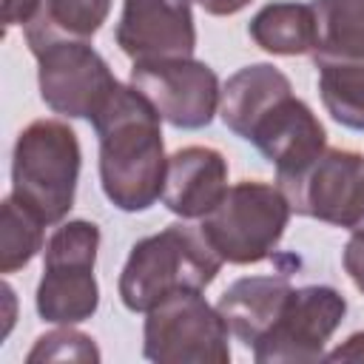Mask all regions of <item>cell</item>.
Segmentation results:
<instances>
[{"label": "cell", "instance_id": "1", "mask_svg": "<svg viewBox=\"0 0 364 364\" xmlns=\"http://www.w3.org/2000/svg\"><path fill=\"white\" fill-rule=\"evenodd\" d=\"M91 125L100 142L105 199L125 213H142L162 199L168 156L159 111L131 82H119Z\"/></svg>", "mask_w": 364, "mask_h": 364}, {"label": "cell", "instance_id": "2", "mask_svg": "<svg viewBox=\"0 0 364 364\" xmlns=\"http://www.w3.org/2000/svg\"><path fill=\"white\" fill-rule=\"evenodd\" d=\"M222 264L199 225L182 219L131 245L117 290L131 313H148L173 293L205 290Z\"/></svg>", "mask_w": 364, "mask_h": 364}, {"label": "cell", "instance_id": "3", "mask_svg": "<svg viewBox=\"0 0 364 364\" xmlns=\"http://www.w3.org/2000/svg\"><path fill=\"white\" fill-rule=\"evenodd\" d=\"M80 165L74 128L60 119H34L11 148V196L46 225H60L74 208Z\"/></svg>", "mask_w": 364, "mask_h": 364}, {"label": "cell", "instance_id": "4", "mask_svg": "<svg viewBox=\"0 0 364 364\" xmlns=\"http://www.w3.org/2000/svg\"><path fill=\"white\" fill-rule=\"evenodd\" d=\"M290 213L293 208L276 182L239 179L225 191L219 205L199 219V230L222 262L256 264L273 256Z\"/></svg>", "mask_w": 364, "mask_h": 364}, {"label": "cell", "instance_id": "5", "mask_svg": "<svg viewBox=\"0 0 364 364\" xmlns=\"http://www.w3.org/2000/svg\"><path fill=\"white\" fill-rule=\"evenodd\" d=\"M100 250V228L88 219H68L54 228L43 247V276L37 282L34 307L48 324L88 321L100 307V284L94 276Z\"/></svg>", "mask_w": 364, "mask_h": 364}, {"label": "cell", "instance_id": "6", "mask_svg": "<svg viewBox=\"0 0 364 364\" xmlns=\"http://www.w3.org/2000/svg\"><path fill=\"white\" fill-rule=\"evenodd\" d=\"M26 43L37 60L40 100L60 117L91 122L119 85L91 40L34 37Z\"/></svg>", "mask_w": 364, "mask_h": 364}, {"label": "cell", "instance_id": "7", "mask_svg": "<svg viewBox=\"0 0 364 364\" xmlns=\"http://www.w3.org/2000/svg\"><path fill=\"white\" fill-rule=\"evenodd\" d=\"M142 355L156 364H228L230 330L202 290H182L145 313Z\"/></svg>", "mask_w": 364, "mask_h": 364}, {"label": "cell", "instance_id": "8", "mask_svg": "<svg viewBox=\"0 0 364 364\" xmlns=\"http://www.w3.org/2000/svg\"><path fill=\"white\" fill-rule=\"evenodd\" d=\"M347 316V299L330 284L293 287L273 327L250 347L256 364H313Z\"/></svg>", "mask_w": 364, "mask_h": 364}, {"label": "cell", "instance_id": "9", "mask_svg": "<svg viewBox=\"0 0 364 364\" xmlns=\"http://www.w3.org/2000/svg\"><path fill=\"white\" fill-rule=\"evenodd\" d=\"M293 213L355 230L364 222V156L324 148L299 176L276 182Z\"/></svg>", "mask_w": 364, "mask_h": 364}, {"label": "cell", "instance_id": "10", "mask_svg": "<svg viewBox=\"0 0 364 364\" xmlns=\"http://www.w3.org/2000/svg\"><path fill=\"white\" fill-rule=\"evenodd\" d=\"M131 85L159 111L162 122L182 131H199L219 114V77L193 57L134 63Z\"/></svg>", "mask_w": 364, "mask_h": 364}, {"label": "cell", "instance_id": "11", "mask_svg": "<svg viewBox=\"0 0 364 364\" xmlns=\"http://www.w3.org/2000/svg\"><path fill=\"white\" fill-rule=\"evenodd\" d=\"M193 0H122L114 28L119 51L131 63L193 57Z\"/></svg>", "mask_w": 364, "mask_h": 364}, {"label": "cell", "instance_id": "12", "mask_svg": "<svg viewBox=\"0 0 364 364\" xmlns=\"http://www.w3.org/2000/svg\"><path fill=\"white\" fill-rule=\"evenodd\" d=\"M247 142L276 168V182H287L327 148V131L304 100L287 94L256 122Z\"/></svg>", "mask_w": 364, "mask_h": 364}, {"label": "cell", "instance_id": "13", "mask_svg": "<svg viewBox=\"0 0 364 364\" xmlns=\"http://www.w3.org/2000/svg\"><path fill=\"white\" fill-rule=\"evenodd\" d=\"M228 159L210 145H185L168 156L162 205L179 219L208 216L228 191Z\"/></svg>", "mask_w": 364, "mask_h": 364}, {"label": "cell", "instance_id": "14", "mask_svg": "<svg viewBox=\"0 0 364 364\" xmlns=\"http://www.w3.org/2000/svg\"><path fill=\"white\" fill-rule=\"evenodd\" d=\"M293 284L284 273L242 276L216 301L228 330L245 347H253L279 318Z\"/></svg>", "mask_w": 364, "mask_h": 364}, {"label": "cell", "instance_id": "15", "mask_svg": "<svg viewBox=\"0 0 364 364\" xmlns=\"http://www.w3.org/2000/svg\"><path fill=\"white\" fill-rule=\"evenodd\" d=\"M287 94H293V85L284 71L270 63H250L230 74L222 85L219 117L228 131L247 139L256 122Z\"/></svg>", "mask_w": 364, "mask_h": 364}, {"label": "cell", "instance_id": "16", "mask_svg": "<svg viewBox=\"0 0 364 364\" xmlns=\"http://www.w3.org/2000/svg\"><path fill=\"white\" fill-rule=\"evenodd\" d=\"M250 40L276 57H301L316 48V14L310 3L279 0L262 6L247 23Z\"/></svg>", "mask_w": 364, "mask_h": 364}, {"label": "cell", "instance_id": "17", "mask_svg": "<svg viewBox=\"0 0 364 364\" xmlns=\"http://www.w3.org/2000/svg\"><path fill=\"white\" fill-rule=\"evenodd\" d=\"M313 63L327 114L350 131H364V57H313Z\"/></svg>", "mask_w": 364, "mask_h": 364}, {"label": "cell", "instance_id": "18", "mask_svg": "<svg viewBox=\"0 0 364 364\" xmlns=\"http://www.w3.org/2000/svg\"><path fill=\"white\" fill-rule=\"evenodd\" d=\"M313 57H364V0H313Z\"/></svg>", "mask_w": 364, "mask_h": 364}, {"label": "cell", "instance_id": "19", "mask_svg": "<svg viewBox=\"0 0 364 364\" xmlns=\"http://www.w3.org/2000/svg\"><path fill=\"white\" fill-rule=\"evenodd\" d=\"M114 0H43L34 20L23 28L26 40L34 37H71L91 40L108 20Z\"/></svg>", "mask_w": 364, "mask_h": 364}, {"label": "cell", "instance_id": "20", "mask_svg": "<svg viewBox=\"0 0 364 364\" xmlns=\"http://www.w3.org/2000/svg\"><path fill=\"white\" fill-rule=\"evenodd\" d=\"M46 222L20 205L11 193L0 205V273H14L26 267L43 247Z\"/></svg>", "mask_w": 364, "mask_h": 364}, {"label": "cell", "instance_id": "21", "mask_svg": "<svg viewBox=\"0 0 364 364\" xmlns=\"http://www.w3.org/2000/svg\"><path fill=\"white\" fill-rule=\"evenodd\" d=\"M26 361L28 364H37V361H82V364L91 361V364H97L100 350H97L94 338L74 330V324H60L57 330L40 336L34 341Z\"/></svg>", "mask_w": 364, "mask_h": 364}, {"label": "cell", "instance_id": "22", "mask_svg": "<svg viewBox=\"0 0 364 364\" xmlns=\"http://www.w3.org/2000/svg\"><path fill=\"white\" fill-rule=\"evenodd\" d=\"M341 264L347 270V276L353 279V284L358 287V293L364 296V228H355L344 245L341 253Z\"/></svg>", "mask_w": 364, "mask_h": 364}, {"label": "cell", "instance_id": "23", "mask_svg": "<svg viewBox=\"0 0 364 364\" xmlns=\"http://www.w3.org/2000/svg\"><path fill=\"white\" fill-rule=\"evenodd\" d=\"M40 6L43 0H3V34H9V28L14 26L26 28L40 11Z\"/></svg>", "mask_w": 364, "mask_h": 364}, {"label": "cell", "instance_id": "24", "mask_svg": "<svg viewBox=\"0 0 364 364\" xmlns=\"http://www.w3.org/2000/svg\"><path fill=\"white\" fill-rule=\"evenodd\" d=\"M327 361H364V333H353L336 350L324 353Z\"/></svg>", "mask_w": 364, "mask_h": 364}, {"label": "cell", "instance_id": "25", "mask_svg": "<svg viewBox=\"0 0 364 364\" xmlns=\"http://www.w3.org/2000/svg\"><path fill=\"white\" fill-rule=\"evenodd\" d=\"M193 3L213 17H230V14H239L245 6H250V0H193Z\"/></svg>", "mask_w": 364, "mask_h": 364}, {"label": "cell", "instance_id": "26", "mask_svg": "<svg viewBox=\"0 0 364 364\" xmlns=\"http://www.w3.org/2000/svg\"><path fill=\"white\" fill-rule=\"evenodd\" d=\"M358 228H364V222H361V225H358Z\"/></svg>", "mask_w": 364, "mask_h": 364}]
</instances>
